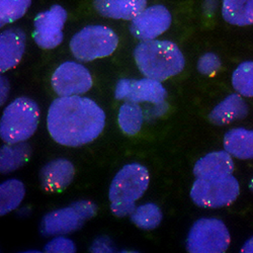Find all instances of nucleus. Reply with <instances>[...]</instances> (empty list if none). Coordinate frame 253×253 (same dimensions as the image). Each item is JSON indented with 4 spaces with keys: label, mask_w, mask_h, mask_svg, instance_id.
Returning <instances> with one entry per match:
<instances>
[{
    "label": "nucleus",
    "mask_w": 253,
    "mask_h": 253,
    "mask_svg": "<svg viewBox=\"0 0 253 253\" xmlns=\"http://www.w3.org/2000/svg\"><path fill=\"white\" fill-rule=\"evenodd\" d=\"M234 88L243 96L253 97V62H245L232 76Z\"/></svg>",
    "instance_id": "25"
},
{
    "label": "nucleus",
    "mask_w": 253,
    "mask_h": 253,
    "mask_svg": "<svg viewBox=\"0 0 253 253\" xmlns=\"http://www.w3.org/2000/svg\"><path fill=\"white\" fill-rule=\"evenodd\" d=\"M96 207L90 202H78L72 206L57 210L43 220V232L47 235L67 234L79 229L96 214Z\"/></svg>",
    "instance_id": "8"
},
{
    "label": "nucleus",
    "mask_w": 253,
    "mask_h": 253,
    "mask_svg": "<svg viewBox=\"0 0 253 253\" xmlns=\"http://www.w3.org/2000/svg\"><path fill=\"white\" fill-rule=\"evenodd\" d=\"M221 68V62L219 58L214 55L208 53L201 57L198 63V69L201 73L205 75H212L216 73Z\"/></svg>",
    "instance_id": "26"
},
{
    "label": "nucleus",
    "mask_w": 253,
    "mask_h": 253,
    "mask_svg": "<svg viewBox=\"0 0 253 253\" xmlns=\"http://www.w3.org/2000/svg\"><path fill=\"white\" fill-rule=\"evenodd\" d=\"M116 97L131 102H151L159 104L166 97L162 84L154 79L121 80L116 86Z\"/></svg>",
    "instance_id": "11"
},
{
    "label": "nucleus",
    "mask_w": 253,
    "mask_h": 253,
    "mask_svg": "<svg viewBox=\"0 0 253 253\" xmlns=\"http://www.w3.org/2000/svg\"><path fill=\"white\" fill-rule=\"evenodd\" d=\"M234 171V163L231 155L226 152H214L200 159L194 169L198 178L213 177L232 174Z\"/></svg>",
    "instance_id": "16"
},
{
    "label": "nucleus",
    "mask_w": 253,
    "mask_h": 253,
    "mask_svg": "<svg viewBox=\"0 0 253 253\" xmlns=\"http://www.w3.org/2000/svg\"><path fill=\"white\" fill-rule=\"evenodd\" d=\"M239 194L237 179L228 174L198 178L193 184L191 198L202 208H223L233 204Z\"/></svg>",
    "instance_id": "5"
},
{
    "label": "nucleus",
    "mask_w": 253,
    "mask_h": 253,
    "mask_svg": "<svg viewBox=\"0 0 253 253\" xmlns=\"http://www.w3.org/2000/svg\"><path fill=\"white\" fill-rule=\"evenodd\" d=\"M31 151L27 145L4 146L1 149V172L13 171L26 163Z\"/></svg>",
    "instance_id": "22"
},
{
    "label": "nucleus",
    "mask_w": 253,
    "mask_h": 253,
    "mask_svg": "<svg viewBox=\"0 0 253 253\" xmlns=\"http://www.w3.org/2000/svg\"><path fill=\"white\" fill-rule=\"evenodd\" d=\"M222 14L231 25H253V0H224Z\"/></svg>",
    "instance_id": "19"
},
{
    "label": "nucleus",
    "mask_w": 253,
    "mask_h": 253,
    "mask_svg": "<svg viewBox=\"0 0 253 253\" xmlns=\"http://www.w3.org/2000/svg\"><path fill=\"white\" fill-rule=\"evenodd\" d=\"M249 187H250L251 191L253 192V178L251 179V181H250V183H249Z\"/></svg>",
    "instance_id": "30"
},
{
    "label": "nucleus",
    "mask_w": 253,
    "mask_h": 253,
    "mask_svg": "<svg viewBox=\"0 0 253 253\" xmlns=\"http://www.w3.org/2000/svg\"><path fill=\"white\" fill-rule=\"evenodd\" d=\"M131 220L137 227L150 230L156 228L160 224L162 213L156 205L146 204L134 210Z\"/></svg>",
    "instance_id": "23"
},
{
    "label": "nucleus",
    "mask_w": 253,
    "mask_h": 253,
    "mask_svg": "<svg viewBox=\"0 0 253 253\" xmlns=\"http://www.w3.org/2000/svg\"><path fill=\"white\" fill-rule=\"evenodd\" d=\"M241 252H245V253H253V237L251 239H249L244 246L241 249Z\"/></svg>",
    "instance_id": "29"
},
{
    "label": "nucleus",
    "mask_w": 253,
    "mask_h": 253,
    "mask_svg": "<svg viewBox=\"0 0 253 253\" xmlns=\"http://www.w3.org/2000/svg\"><path fill=\"white\" fill-rule=\"evenodd\" d=\"M224 148L238 159H253V131L234 129L226 133Z\"/></svg>",
    "instance_id": "18"
},
{
    "label": "nucleus",
    "mask_w": 253,
    "mask_h": 253,
    "mask_svg": "<svg viewBox=\"0 0 253 253\" xmlns=\"http://www.w3.org/2000/svg\"><path fill=\"white\" fill-rule=\"evenodd\" d=\"M119 44L114 31L102 26H90L77 33L70 42L73 55L81 61H92L112 55Z\"/></svg>",
    "instance_id": "6"
},
{
    "label": "nucleus",
    "mask_w": 253,
    "mask_h": 253,
    "mask_svg": "<svg viewBox=\"0 0 253 253\" xmlns=\"http://www.w3.org/2000/svg\"><path fill=\"white\" fill-rule=\"evenodd\" d=\"M248 114V108L240 95L231 94L212 111L209 120L215 125L224 126L243 119Z\"/></svg>",
    "instance_id": "17"
},
{
    "label": "nucleus",
    "mask_w": 253,
    "mask_h": 253,
    "mask_svg": "<svg viewBox=\"0 0 253 253\" xmlns=\"http://www.w3.org/2000/svg\"><path fill=\"white\" fill-rule=\"evenodd\" d=\"M118 122L125 134L135 136L140 132L143 124L142 111L137 104L125 103L119 111Z\"/></svg>",
    "instance_id": "21"
},
{
    "label": "nucleus",
    "mask_w": 253,
    "mask_h": 253,
    "mask_svg": "<svg viewBox=\"0 0 253 253\" xmlns=\"http://www.w3.org/2000/svg\"><path fill=\"white\" fill-rule=\"evenodd\" d=\"M46 252H62V253H72L75 252V246L73 242L66 238H57L51 241L45 248Z\"/></svg>",
    "instance_id": "27"
},
{
    "label": "nucleus",
    "mask_w": 253,
    "mask_h": 253,
    "mask_svg": "<svg viewBox=\"0 0 253 253\" xmlns=\"http://www.w3.org/2000/svg\"><path fill=\"white\" fill-rule=\"evenodd\" d=\"M74 167L67 160H55L41 171V182L44 191L58 194L64 191L74 177Z\"/></svg>",
    "instance_id": "13"
},
{
    "label": "nucleus",
    "mask_w": 253,
    "mask_h": 253,
    "mask_svg": "<svg viewBox=\"0 0 253 253\" xmlns=\"http://www.w3.org/2000/svg\"><path fill=\"white\" fill-rule=\"evenodd\" d=\"M39 120L40 112L37 103L27 97H18L3 112L0 136L9 145L24 142L36 132Z\"/></svg>",
    "instance_id": "4"
},
{
    "label": "nucleus",
    "mask_w": 253,
    "mask_h": 253,
    "mask_svg": "<svg viewBox=\"0 0 253 253\" xmlns=\"http://www.w3.org/2000/svg\"><path fill=\"white\" fill-rule=\"evenodd\" d=\"M25 197L24 184L18 180H8L0 186V215L16 209Z\"/></svg>",
    "instance_id": "20"
},
{
    "label": "nucleus",
    "mask_w": 253,
    "mask_h": 253,
    "mask_svg": "<svg viewBox=\"0 0 253 253\" xmlns=\"http://www.w3.org/2000/svg\"><path fill=\"white\" fill-rule=\"evenodd\" d=\"M229 244V231L218 219L197 221L187 238V250L192 253H223Z\"/></svg>",
    "instance_id": "7"
},
{
    "label": "nucleus",
    "mask_w": 253,
    "mask_h": 253,
    "mask_svg": "<svg viewBox=\"0 0 253 253\" xmlns=\"http://www.w3.org/2000/svg\"><path fill=\"white\" fill-rule=\"evenodd\" d=\"M105 115L89 98L76 95L55 99L48 112L51 137L63 146L76 147L95 140L102 132Z\"/></svg>",
    "instance_id": "1"
},
{
    "label": "nucleus",
    "mask_w": 253,
    "mask_h": 253,
    "mask_svg": "<svg viewBox=\"0 0 253 253\" xmlns=\"http://www.w3.org/2000/svg\"><path fill=\"white\" fill-rule=\"evenodd\" d=\"M67 19V12L62 6L54 5L49 10L39 13L34 22V39L43 49H54L63 40V27Z\"/></svg>",
    "instance_id": "10"
},
{
    "label": "nucleus",
    "mask_w": 253,
    "mask_h": 253,
    "mask_svg": "<svg viewBox=\"0 0 253 253\" xmlns=\"http://www.w3.org/2000/svg\"><path fill=\"white\" fill-rule=\"evenodd\" d=\"M147 0H94L95 10L105 17L133 20L145 8Z\"/></svg>",
    "instance_id": "15"
},
{
    "label": "nucleus",
    "mask_w": 253,
    "mask_h": 253,
    "mask_svg": "<svg viewBox=\"0 0 253 253\" xmlns=\"http://www.w3.org/2000/svg\"><path fill=\"white\" fill-rule=\"evenodd\" d=\"M25 35L17 29H10L0 37V71L15 67L25 51Z\"/></svg>",
    "instance_id": "14"
},
{
    "label": "nucleus",
    "mask_w": 253,
    "mask_h": 253,
    "mask_svg": "<svg viewBox=\"0 0 253 253\" xmlns=\"http://www.w3.org/2000/svg\"><path fill=\"white\" fill-rule=\"evenodd\" d=\"M171 25V14L164 6L155 5L145 8L132 20L131 33L141 40H154Z\"/></svg>",
    "instance_id": "12"
},
{
    "label": "nucleus",
    "mask_w": 253,
    "mask_h": 253,
    "mask_svg": "<svg viewBox=\"0 0 253 253\" xmlns=\"http://www.w3.org/2000/svg\"><path fill=\"white\" fill-rule=\"evenodd\" d=\"M51 81L54 91L63 97L85 93L92 86L89 71L74 62L63 63L53 73Z\"/></svg>",
    "instance_id": "9"
},
{
    "label": "nucleus",
    "mask_w": 253,
    "mask_h": 253,
    "mask_svg": "<svg viewBox=\"0 0 253 253\" xmlns=\"http://www.w3.org/2000/svg\"><path fill=\"white\" fill-rule=\"evenodd\" d=\"M7 92H8V84L5 78H1V103L4 102Z\"/></svg>",
    "instance_id": "28"
},
{
    "label": "nucleus",
    "mask_w": 253,
    "mask_h": 253,
    "mask_svg": "<svg viewBox=\"0 0 253 253\" xmlns=\"http://www.w3.org/2000/svg\"><path fill=\"white\" fill-rule=\"evenodd\" d=\"M134 56L141 72L157 81L177 75L185 63L178 47L168 41H144L137 46Z\"/></svg>",
    "instance_id": "2"
},
{
    "label": "nucleus",
    "mask_w": 253,
    "mask_h": 253,
    "mask_svg": "<svg viewBox=\"0 0 253 253\" xmlns=\"http://www.w3.org/2000/svg\"><path fill=\"white\" fill-rule=\"evenodd\" d=\"M149 185V173L140 164L126 165L115 176L110 187L112 212L117 217L132 214L135 203L144 195Z\"/></svg>",
    "instance_id": "3"
},
{
    "label": "nucleus",
    "mask_w": 253,
    "mask_h": 253,
    "mask_svg": "<svg viewBox=\"0 0 253 253\" xmlns=\"http://www.w3.org/2000/svg\"><path fill=\"white\" fill-rule=\"evenodd\" d=\"M32 0H0V25L5 26L23 17Z\"/></svg>",
    "instance_id": "24"
}]
</instances>
